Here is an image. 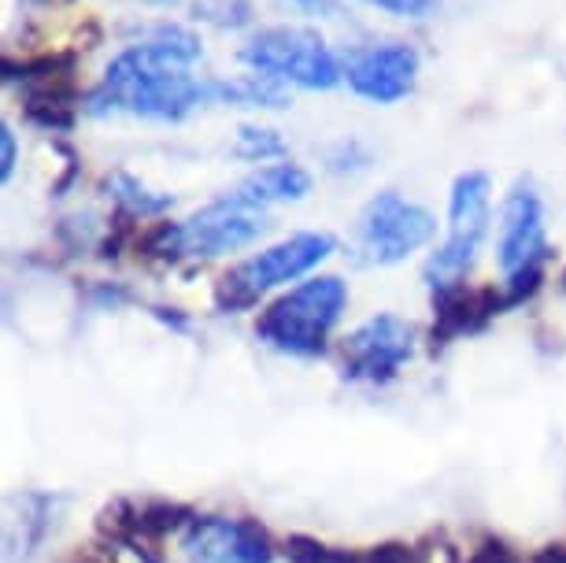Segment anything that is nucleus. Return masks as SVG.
Here are the masks:
<instances>
[{
  "label": "nucleus",
  "mask_w": 566,
  "mask_h": 563,
  "mask_svg": "<svg viewBox=\"0 0 566 563\" xmlns=\"http://www.w3.org/2000/svg\"><path fill=\"white\" fill-rule=\"evenodd\" d=\"M205 45L181 23H148L137 41L108 63L85 97L93 119L130 115L145 123H181L200 108H219L216 79L193 74Z\"/></svg>",
  "instance_id": "f257e3e1"
},
{
  "label": "nucleus",
  "mask_w": 566,
  "mask_h": 563,
  "mask_svg": "<svg viewBox=\"0 0 566 563\" xmlns=\"http://www.w3.org/2000/svg\"><path fill=\"white\" fill-rule=\"evenodd\" d=\"M348 312V285L337 274L296 282L255 319V337L282 356L315 359L329 348V334Z\"/></svg>",
  "instance_id": "f03ea898"
},
{
  "label": "nucleus",
  "mask_w": 566,
  "mask_h": 563,
  "mask_svg": "<svg viewBox=\"0 0 566 563\" xmlns=\"http://www.w3.org/2000/svg\"><path fill=\"white\" fill-rule=\"evenodd\" d=\"M241 67L277 82L285 90L326 93L345 82V60L307 27H263L238 49Z\"/></svg>",
  "instance_id": "7ed1b4c3"
},
{
  "label": "nucleus",
  "mask_w": 566,
  "mask_h": 563,
  "mask_svg": "<svg viewBox=\"0 0 566 563\" xmlns=\"http://www.w3.org/2000/svg\"><path fill=\"white\" fill-rule=\"evenodd\" d=\"M493 222V178L485 171L455 175L452 194H448V233L426 260L422 279L433 293H448L463 285L467 271L478 263Z\"/></svg>",
  "instance_id": "20e7f679"
},
{
  "label": "nucleus",
  "mask_w": 566,
  "mask_h": 563,
  "mask_svg": "<svg viewBox=\"0 0 566 563\" xmlns=\"http://www.w3.org/2000/svg\"><path fill=\"white\" fill-rule=\"evenodd\" d=\"M266 216L263 211L241 208L222 194L200 211H193L181 222H164L153 238L156 257L164 260H216L230 257V252H244L249 246L266 233Z\"/></svg>",
  "instance_id": "39448f33"
},
{
  "label": "nucleus",
  "mask_w": 566,
  "mask_h": 563,
  "mask_svg": "<svg viewBox=\"0 0 566 563\" xmlns=\"http://www.w3.org/2000/svg\"><path fill=\"white\" fill-rule=\"evenodd\" d=\"M496 263L507 285V301L530 296L544 279L548 263V227H544V200L530 178H518L500 205Z\"/></svg>",
  "instance_id": "423d86ee"
},
{
  "label": "nucleus",
  "mask_w": 566,
  "mask_h": 563,
  "mask_svg": "<svg viewBox=\"0 0 566 563\" xmlns=\"http://www.w3.org/2000/svg\"><path fill=\"white\" fill-rule=\"evenodd\" d=\"M337 252V238L326 230H301L293 238L266 246L255 257L241 260L219 285V301L227 307H249L260 301L263 293L282 290L307 279L318 263H326Z\"/></svg>",
  "instance_id": "0eeeda50"
},
{
  "label": "nucleus",
  "mask_w": 566,
  "mask_h": 563,
  "mask_svg": "<svg viewBox=\"0 0 566 563\" xmlns=\"http://www.w3.org/2000/svg\"><path fill=\"white\" fill-rule=\"evenodd\" d=\"M437 219L430 208L415 205L397 189H381L374 194L359 211L356 222V252L359 263L367 268H397L411 260L433 241Z\"/></svg>",
  "instance_id": "6e6552de"
},
{
  "label": "nucleus",
  "mask_w": 566,
  "mask_h": 563,
  "mask_svg": "<svg viewBox=\"0 0 566 563\" xmlns=\"http://www.w3.org/2000/svg\"><path fill=\"white\" fill-rule=\"evenodd\" d=\"M415 356V326L408 319L378 312L345 337V378L386 386L411 364Z\"/></svg>",
  "instance_id": "1a4fd4ad"
},
{
  "label": "nucleus",
  "mask_w": 566,
  "mask_h": 563,
  "mask_svg": "<svg viewBox=\"0 0 566 563\" xmlns=\"http://www.w3.org/2000/svg\"><path fill=\"white\" fill-rule=\"evenodd\" d=\"M419 52L408 41H374L356 45L345 56V82L356 97L370 104H400L419 82Z\"/></svg>",
  "instance_id": "9d476101"
},
{
  "label": "nucleus",
  "mask_w": 566,
  "mask_h": 563,
  "mask_svg": "<svg viewBox=\"0 0 566 563\" xmlns=\"http://www.w3.org/2000/svg\"><path fill=\"white\" fill-rule=\"evenodd\" d=\"M186 563H274V545L249 519L197 515L181 530Z\"/></svg>",
  "instance_id": "9b49d317"
},
{
  "label": "nucleus",
  "mask_w": 566,
  "mask_h": 563,
  "mask_svg": "<svg viewBox=\"0 0 566 563\" xmlns=\"http://www.w3.org/2000/svg\"><path fill=\"white\" fill-rule=\"evenodd\" d=\"M307 194H312V175L293 159L255 167L249 178H241L238 186L227 189L233 205L252 211H266L271 205H296V200H307Z\"/></svg>",
  "instance_id": "f8f14e48"
},
{
  "label": "nucleus",
  "mask_w": 566,
  "mask_h": 563,
  "mask_svg": "<svg viewBox=\"0 0 566 563\" xmlns=\"http://www.w3.org/2000/svg\"><path fill=\"white\" fill-rule=\"evenodd\" d=\"M19 504V515L8 508V523H4V556L8 563H15L23 556V563L34 556L41 538L49 534V526L56 523V497H45V493H23L15 497Z\"/></svg>",
  "instance_id": "ddd939ff"
},
{
  "label": "nucleus",
  "mask_w": 566,
  "mask_h": 563,
  "mask_svg": "<svg viewBox=\"0 0 566 563\" xmlns=\"http://www.w3.org/2000/svg\"><path fill=\"white\" fill-rule=\"evenodd\" d=\"M108 197L119 205L123 211L130 216H142V219H153V216H164V211L175 208V197L170 194H159V189H148L142 178L130 175V171H115L108 178Z\"/></svg>",
  "instance_id": "4468645a"
},
{
  "label": "nucleus",
  "mask_w": 566,
  "mask_h": 563,
  "mask_svg": "<svg viewBox=\"0 0 566 563\" xmlns=\"http://www.w3.org/2000/svg\"><path fill=\"white\" fill-rule=\"evenodd\" d=\"M285 153H290V145L274 126L244 123L233 137V156L249 159V164H277V159H285Z\"/></svg>",
  "instance_id": "2eb2a0df"
},
{
  "label": "nucleus",
  "mask_w": 566,
  "mask_h": 563,
  "mask_svg": "<svg viewBox=\"0 0 566 563\" xmlns=\"http://www.w3.org/2000/svg\"><path fill=\"white\" fill-rule=\"evenodd\" d=\"M193 12H197V19L216 23L222 30H241V27L252 23V4H249V0H200Z\"/></svg>",
  "instance_id": "dca6fc26"
},
{
  "label": "nucleus",
  "mask_w": 566,
  "mask_h": 563,
  "mask_svg": "<svg viewBox=\"0 0 566 563\" xmlns=\"http://www.w3.org/2000/svg\"><path fill=\"white\" fill-rule=\"evenodd\" d=\"M326 167L334 175H359L370 167V153H367V145L356 142V137H340V142L326 148Z\"/></svg>",
  "instance_id": "f3484780"
},
{
  "label": "nucleus",
  "mask_w": 566,
  "mask_h": 563,
  "mask_svg": "<svg viewBox=\"0 0 566 563\" xmlns=\"http://www.w3.org/2000/svg\"><path fill=\"white\" fill-rule=\"evenodd\" d=\"M274 4L296 19H318V23H340L345 19L340 0H274Z\"/></svg>",
  "instance_id": "a211bd4d"
},
{
  "label": "nucleus",
  "mask_w": 566,
  "mask_h": 563,
  "mask_svg": "<svg viewBox=\"0 0 566 563\" xmlns=\"http://www.w3.org/2000/svg\"><path fill=\"white\" fill-rule=\"evenodd\" d=\"M363 4L397 19H433L441 12V0H363Z\"/></svg>",
  "instance_id": "6ab92c4d"
},
{
  "label": "nucleus",
  "mask_w": 566,
  "mask_h": 563,
  "mask_svg": "<svg viewBox=\"0 0 566 563\" xmlns=\"http://www.w3.org/2000/svg\"><path fill=\"white\" fill-rule=\"evenodd\" d=\"M15 164H19V142L12 134V126L0 123V178H12L15 175Z\"/></svg>",
  "instance_id": "aec40b11"
},
{
  "label": "nucleus",
  "mask_w": 566,
  "mask_h": 563,
  "mask_svg": "<svg viewBox=\"0 0 566 563\" xmlns=\"http://www.w3.org/2000/svg\"><path fill=\"white\" fill-rule=\"evenodd\" d=\"M293 556H296V563H334V556H329L323 545H307V552L293 549Z\"/></svg>",
  "instance_id": "412c9836"
},
{
  "label": "nucleus",
  "mask_w": 566,
  "mask_h": 563,
  "mask_svg": "<svg viewBox=\"0 0 566 563\" xmlns=\"http://www.w3.org/2000/svg\"><path fill=\"white\" fill-rule=\"evenodd\" d=\"M478 563H515V556H511L504 545H489V549H482Z\"/></svg>",
  "instance_id": "4be33fe9"
},
{
  "label": "nucleus",
  "mask_w": 566,
  "mask_h": 563,
  "mask_svg": "<svg viewBox=\"0 0 566 563\" xmlns=\"http://www.w3.org/2000/svg\"><path fill=\"white\" fill-rule=\"evenodd\" d=\"M145 4H159V8H164V4H175V0H145Z\"/></svg>",
  "instance_id": "5701e85b"
}]
</instances>
